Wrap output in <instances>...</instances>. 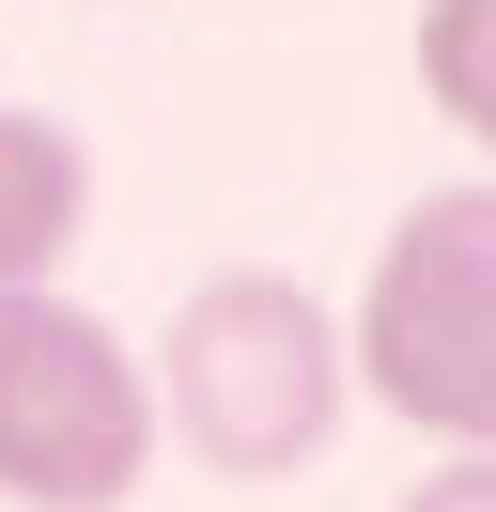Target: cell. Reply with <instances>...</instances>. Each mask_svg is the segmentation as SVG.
<instances>
[{
	"instance_id": "cell-1",
	"label": "cell",
	"mask_w": 496,
	"mask_h": 512,
	"mask_svg": "<svg viewBox=\"0 0 496 512\" xmlns=\"http://www.w3.org/2000/svg\"><path fill=\"white\" fill-rule=\"evenodd\" d=\"M155 373V435L202 450L217 481H295L310 450L341 435V404H357V373H341V311L310 280H279V264H217V280H186V311L140 342Z\"/></svg>"
},
{
	"instance_id": "cell-2",
	"label": "cell",
	"mask_w": 496,
	"mask_h": 512,
	"mask_svg": "<svg viewBox=\"0 0 496 512\" xmlns=\"http://www.w3.org/2000/svg\"><path fill=\"white\" fill-rule=\"evenodd\" d=\"M341 373L419 450H496V187H434L388 218L341 311Z\"/></svg>"
},
{
	"instance_id": "cell-3",
	"label": "cell",
	"mask_w": 496,
	"mask_h": 512,
	"mask_svg": "<svg viewBox=\"0 0 496 512\" xmlns=\"http://www.w3.org/2000/svg\"><path fill=\"white\" fill-rule=\"evenodd\" d=\"M155 373L62 280L0 295V512H124L155 481Z\"/></svg>"
},
{
	"instance_id": "cell-4",
	"label": "cell",
	"mask_w": 496,
	"mask_h": 512,
	"mask_svg": "<svg viewBox=\"0 0 496 512\" xmlns=\"http://www.w3.org/2000/svg\"><path fill=\"white\" fill-rule=\"evenodd\" d=\"M93 233V156L47 109H0V295L62 280V249Z\"/></svg>"
},
{
	"instance_id": "cell-5",
	"label": "cell",
	"mask_w": 496,
	"mask_h": 512,
	"mask_svg": "<svg viewBox=\"0 0 496 512\" xmlns=\"http://www.w3.org/2000/svg\"><path fill=\"white\" fill-rule=\"evenodd\" d=\"M403 63H419V109H450V125L496 156V0H419Z\"/></svg>"
},
{
	"instance_id": "cell-6",
	"label": "cell",
	"mask_w": 496,
	"mask_h": 512,
	"mask_svg": "<svg viewBox=\"0 0 496 512\" xmlns=\"http://www.w3.org/2000/svg\"><path fill=\"white\" fill-rule=\"evenodd\" d=\"M403 512H496V450H434V466L403 481Z\"/></svg>"
}]
</instances>
